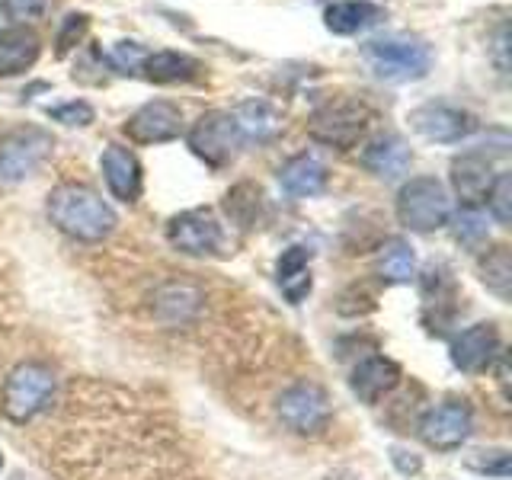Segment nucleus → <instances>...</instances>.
Listing matches in <instances>:
<instances>
[{"label":"nucleus","mask_w":512,"mask_h":480,"mask_svg":"<svg viewBox=\"0 0 512 480\" xmlns=\"http://www.w3.org/2000/svg\"><path fill=\"white\" fill-rule=\"evenodd\" d=\"M48 218L61 234L80 244H100L119 224L112 205L84 183H61L48 192Z\"/></svg>","instance_id":"obj_1"},{"label":"nucleus","mask_w":512,"mask_h":480,"mask_svg":"<svg viewBox=\"0 0 512 480\" xmlns=\"http://www.w3.org/2000/svg\"><path fill=\"white\" fill-rule=\"evenodd\" d=\"M55 391H58V378L45 362H20L4 381L0 410L13 423H29L52 407Z\"/></svg>","instance_id":"obj_2"},{"label":"nucleus","mask_w":512,"mask_h":480,"mask_svg":"<svg viewBox=\"0 0 512 480\" xmlns=\"http://www.w3.org/2000/svg\"><path fill=\"white\" fill-rule=\"evenodd\" d=\"M362 58L368 68H372V74L378 80H388V84L423 80L432 64L429 45L423 39H410V36H388V39L365 42Z\"/></svg>","instance_id":"obj_3"},{"label":"nucleus","mask_w":512,"mask_h":480,"mask_svg":"<svg viewBox=\"0 0 512 480\" xmlns=\"http://www.w3.org/2000/svg\"><path fill=\"white\" fill-rule=\"evenodd\" d=\"M368 125H372V109L362 100H352V96H336V100H327L311 112L308 135L327 144V148L349 151L365 138Z\"/></svg>","instance_id":"obj_4"},{"label":"nucleus","mask_w":512,"mask_h":480,"mask_svg":"<svg viewBox=\"0 0 512 480\" xmlns=\"http://www.w3.org/2000/svg\"><path fill=\"white\" fill-rule=\"evenodd\" d=\"M397 218L416 234L439 231L452 221V199L436 176H413L397 192Z\"/></svg>","instance_id":"obj_5"},{"label":"nucleus","mask_w":512,"mask_h":480,"mask_svg":"<svg viewBox=\"0 0 512 480\" xmlns=\"http://www.w3.org/2000/svg\"><path fill=\"white\" fill-rule=\"evenodd\" d=\"M186 144L199 160H205L208 167L218 170L224 164H231V160L237 157V151L247 144V138H244V132H240L234 112L212 109V112H202V116L192 122Z\"/></svg>","instance_id":"obj_6"},{"label":"nucleus","mask_w":512,"mask_h":480,"mask_svg":"<svg viewBox=\"0 0 512 480\" xmlns=\"http://www.w3.org/2000/svg\"><path fill=\"white\" fill-rule=\"evenodd\" d=\"M55 148L52 132L39 125H20L0 138V180L20 183L36 173Z\"/></svg>","instance_id":"obj_7"},{"label":"nucleus","mask_w":512,"mask_h":480,"mask_svg":"<svg viewBox=\"0 0 512 480\" xmlns=\"http://www.w3.org/2000/svg\"><path fill=\"white\" fill-rule=\"evenodd\" d=\"M474 432V410L468 400L448 397L439 407L426 410L420 420V439L436 452H455Z\"/></svg>","instance_id":"obj_8"},{"label":"nucleus","mask_w":512,"mask_h":480,"mask_svg":"<svg viewBox=\"0 0 512 480\" xmlns=\"http://www.w3.org/2000/svg\"><path fill=\"white\" fill-rule=\"evenodd\" d=\"M279 420L298 436H320L330 426V400L324 388L301 381L279 397Z\"/></svg>","instance_id":"obj_9"},{"label":"nucleus","mask_w":512,"mask_h":480,"mask_svg":"<svg viewBox=\"0 0 512 480\" xmlns=\"http://www.w3.org/2000/svg\"><path fill=\"white\" fill-rule=\"evenodd\" d=\"M167 240L173 250L186 256H215L224 247V231L208 208H189V212L170 218Z\"/></svg>","instance_id":"obj_10"},{"label":"nucleus","mask_w":512,"mask_h":480,"mask_svg":"<svg viewBox=\"0 0 512 480\" xmlns=\"http://www.w3.org/2000/svg\"><path fill=\"white\" fill-rule=\"evenodd\" d=\"M416 135L436 144H458L474 132V116L452 103H423L407 116Z\"/></svg>","instance_id":"obj_11"},{"label":"nucleus","mask_w":512,"mask_h":480,"mask_svg":"<svg viewBox=\"0 0 512 480\" xmlns=\"http://www.w3.org/2000/svg\"><path fill=\"white\" fill-rule=\"evenodd\" d=\"M180 132H183V109L170 100L144 103L125 122V135L135 144H164L180 138Z\"/></svg>","instance_id":"obj_12"},{"label":"nucleus","mask_w":512,"mask_h":480,"mask_svg":"<svg viewBox=\"0 0 512 480\" xmlns=\"http://www.w3.org/2000/svg\"><path fill=\"white\" fill-rule=\"evenodd\" d=\"M496 180L493 154L487 148H471L452 160V186L461 199V208H480L487 202V192Z\"/></svg>","instance_id":"obj_13"},{"label":"nucleus","mask_w":512,"mask_h":480,"mask_svg":"<svg viewBox=\"0 0 512 480\" xmlns=\"http://www.w3.org/2000/svg\"><path fill=\"white\" fill-rule=\"evenodd\" d=\"M496 356H500V330H496V324H474L452 340V365L458 372L477 375L490 368Z\"/></svg>","instance_id":"obj_14"},{"label":"nucleus","mask_w":512,"mask_h":480,"mask_svg":"<svg viewBox=\"0 0 512 480\" xmlns=\"http://www.w3.org/2000/svg\"><path fill=\"white\" fill-rule=\"evenodd\" d=\"M100 167H103V180H106V186L112 192V199H119L125 205L138 202L144 176H141L138 157L132 151L122 148V144H109V148L103 151V157H100Z\"/></svg>","instance_id":"obj_15"},{"label":"nucleus","mask_w":512,"mask_h":480,"mask_svg":"<svg viewBox=\"0 0 512 480\" xmlns=\"http://www.w3.org/2000/svg\"><path fill=\"white\" fill-rule=\"evenodd\" d=\"M400 384V365L384 359V356H368L362 359L349 375V388L356 394L362 404H378L384 394H391Z\"/></svg>","instance_id":"obj_16"},{"label":"nucleus","mask_w":512,"mask_h":480,"mask_svg":"<svg viewBox=\"0 0 512 480\" xmlns=\"http://www.w3.org/2000/svg\"><path fill=\"white\" fill-rule=\"evenodd\" d=\"M42 55V39L29 26H7L0 29V77L26 74Z\"/></svg>","instance_id":"obj_17"},{"label":"nucleus","mask_w":512,"mask_h":480,"mask_svg":"<svg viewBox=\"0 0 512 480\" xmlns=\"http://www.w3.org/2000/svg\"><path fill=\"white\" fill-rule=\"evenodd\" d=\"M279 186L292 199H311L327 189V167L314 154H298L279 167Z\"/></svg>","instance_id":"obj_18"},{"label":"nucleus","mask_w":512,"mask_h":480,"mask_svg":"<svg viewBox=\"0 0 512 480\" xmlns=\"http://www.w3.org/2000/svg\"><path fill=\"white\" fill-rule=\"evenodd\" d=\"M410 148L400 135H378L368 148L362 151V164L365 170H372L381 180H397L400 173L410 170Z\"/></svg>","instance_id":"obj_19"},{"label":"nucleus","mask_w":512,"mask_h":480,"mask_svg":"<svg viewBox=\"0 0 512 480\" xmlns=\"http://www.w3.org/2000/svg\"><path fill=\"white\" fill-rule=\"evenodd\" d=\"M384 20V10L368 0H340L324 10V26L333 36H359V32L372 29Z\"/></svg>","instance_id":"obj_20"},{"label":"nucleus","mask_w":512,"mask_h":480,"mask_svg":"<svg viewBox=\"0 0 512 480\" xmlns=\"http://www.w3.org/2000/svg\"><path fill=\"white\" fill-rule=\"evenodd\" d=\"M276 282L288 304H301L311 295V250L288 247L276 263Z\"/></svg>","instance_id":"obj_21"},{"label":"nucleus","mask_w":512,"mask_h":480,"mask_svg":"<svg viewBox=\"0 0 512 480\" xmlns=\"http://www.w3.org/2000/svg\"><path fill=\"white\" fill-rule=\"evenodd\" d=\"M141 71L148 74V80H154V84H186V80L199 77L202 64L183 52H154L144 58Z\"/></svg>","instance_id":"obj_22"},{"label":"nucleus","mask_w":512,"mask_h":480,"mask_svg":"<svg viewBox=\"0 0 512 480\" xmlns=\"http://www.w3.org/2000/svg\"><path fill=\"white\" fill-rule=\"evenodd\" d=\"M416 272V253L404 237L384 240V247L378 250V276L391 285H404L413 279Z\"/></svg>","instance_id":"obj_23"},{"label":"nucleus","mask_w":512,"mask_h":480,"mask_svg":"<svg viewBox=\"0 0 512 480\" xmlns=\"http://www.w3.org/2000/svg\"><path fill=\"white\" fill-rule=\"evenodd\" d=\"M477 272H480V282H484L493 295H500L503 301L509 298V288H512V256L509 247H493L477 260Z\"/></svg>","instance_id":"obj_24"},{"label":"nucleus","mask_w":512,"mask_h":480,"mask_svg":"<svg viewBox=\"0 0 512 480\" xmlns=\"http://www.w3.org/2000/svg\"><path fill=\"white\" fill-rule=\"evenodd\" d=\"M234 119L240 125V132H244L247 141H266L272 138V132L279 128V119L276 112H272L266 103L260 100H250V103H240L234 109Z\"/></svg>","instance_id":"obj_25"},{"label":"nucleus","mask_w":512,"mask_h":480,"mask_svg":"<svg viewBox=\"0 0 512 480\" xmlns=\"http://www.w3.org/2000/svg\"><path fill=\"white\" fill-rule=\"evenodd\" d=\"M487 205L496 221L509 224V218H512V176L509 173H496V180L487 192Z\"/></svg>","instance_id":"obj_26"},{"label":"nucleus","mask_w":512,"mask_h":480,"mask_svg":"<svg viewBox=\"0 0 512 480\" xmlns=\"http://www.w3.org/2000/svg\"><path fill=\"white\" fill-rule=\"evenodd\" d=\"M87 26H90L87 13H68V16H64L61 32H58V58L68 55L71 48L87 36Z\"/></svg>","instance_id":"obj_27"},{"label":"nucleus","mask_w":512,"mask_h":480,"mask_svg":"<svg viewBox=\"0 0 512 480\" xmlns=\"http://www.w3.org/2000/svg\"><path fill=\"white\" fill-rule=\"evenodd\" d=\"M144 48L138 42H119L116 48L109 52V64H112V71L116 74H135L141 64H144Z\"/></svg>","instance_id":"obj_28"},{"label":"nucleus","mask_w":512,"mask_h":480,"mask_svg":"<svg viewBox=\"0 0 512 480\" xmlns=\"http://www.w3.org/2000/svg\"><path fill=\"white\" fill-rule=\"evenodd\" d=\"M48 119H55L61 125H90L96 119V112L87 100H71V103H61L48 109Z\"/></svg>","instance_id":"obj_29"},{"label":"nucleus","mask_w":512,"mask_h":480,"mask_svg":"<svg viewBox=\"0 0 512 480\" xmlns=\"http://www.w3.org/2000/svg\"><path fill=\"white\" fill-rule=\"evenodd\" d=\"M468 464L480 474H493V477H509V452L506 448H490V452H474Z\"/></svg>","instance_id":"obj_30"},{"label":"nucleus","mask_w":512,"mask_h":480,"mask_svg":"<svg viewBox=\"0 0 512 480\" xmlns=\"http://www.w3.org/2000/svg\"><path fill=\"white\" fill-rule=\"evenodd\" d=\"M48 10V0H0V13L7 20H16V26H26V20H36Z\"/></svg>","instance_id":"obj_31"},{"label":"nucleus","mask_w":512,"mask_h":480,"mask_svg":"<svg viewBox=\"0 0 512 480\" xmlns=\"http://www.w3.org/2000/svg\"><path fill=\"white\" fill-rule=\"evenodd\" d=\"M455 224H458L455 234H458L461 244H477V240L487 237V224H484V218H480V208H464Z\"/></svg>","instance_id":"obj_32"},{"label":"nucleus","mask_w":512,"mask_h":480,"mask_svg":"<svg viewBox=\"0 0 512 480\" xmlns=\"http://www.w3.org/2000/svg\"><path fill=\"white\" fill-rule=\"evenodd\" d=\"M260 199H263V192H260V189L253 192V199H240V192L231 189V192H228V212L234 215L237 224H244V228H250V224H256V208H260Z\"/></svg>","instance_id":"obj_33"},{"label":"nucleus","mask_w":512,"mask_h":480,"mask_svg":"<svg viewBox=\"0 0 512 480\" xmlns=\"http://www.w3.org/2000/svg\"><path fill=\"white\" fill-rule=\"evenodd\" d=\"M391 458H394V464H397V468H400V474H416V471H420V458H404V448H394V452H391Z\"/></svg>","instance_id":"obj_34"},{"label":"nucleus","mask_w":512,"mask_h":480,"mask_svg":"<svg viewBox=\"0 0 512 480\" xmlns=\"http://www.w3.org/2000/svg\"><path fill=\"white\" fill-rule=\"evenodd\" d=\"M327 480H362L359 474H352V471H333Z\"/></svg>","instance_id":"obj_35"},{"label":"nucleus","mask_w":512,"mask_h":480,"mask_svg":"<svg viewBox=\"0 0 512 480\" xmlns=\"http://www.w3.org/2000/svg\"><path fill=\"white\" fill-rule=\"evenodd\" d=\"M0 468H4V455H0Z\"/></svg>","instance_id":"obj_36"}]
</instances>
